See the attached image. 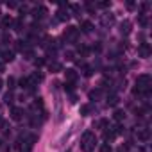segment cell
Here are the masks:
<instances>
[{
    "instance_id": "cell-3",
    "label": "cell",
    "mask_w": 152,
    "mask_h": 152,
    "mask_svg": "<svg viewBox=\"0 0 152 152\" xmlns=\"http://www.w3.org/2000/svg\"><path fill=\"white\" fill-rule=\"evenodd\" d=\"M138 56H140V57H148V56H150V47H148L147 43H141V45L138 47Z\"/></svg>"
},
{
    "instance_id": "cell-6",
    "label": "cell",
    "mask_w": 152,
    "mask_h": 152,
    "mask_svg": "<svg viewBox=\"0 0 152 152\" xmlns=\"http://www.w3.org/2000/svg\"><path fill=\"white\" fill-rule=\"evenodd\" d=\"M22 116H23V109H20V107H13V109H11V118H13L15 122L22 120Z\"/></svg>"
},
{
    "instance_id": "cell-37",
    "label": "cell",
    "mask_w": 152,
    "mask_h": 152,
    "mask_svg": "<svg viewBox=\"0 0 152 152\" xmlns=\"http://www.w3.org/2000/svg\"><path fill=\"white\" fill-rule=\"evenodd\" d=\"M0 88H2V79H0Z\"/></svg>"
},
{
    "instance_id": "cell-39",
    "label": "cell",
    "mask_w": 152,
    "mask_h": 152,
    "mask_svg": "<svg viewBox=\"0 0 152 152\" xmlns=\"http://www.w3.org/2000/svg\"><path fill=\"white\" fill-rule=\"evenodd\" d=\"M0 111H2V106H0Z\"/></svg>"
},
{
    "instance_id": "cell-20",
    "label": "cell",
    "mask_w": 152,
    "mask_h": 152,
    "mask_svg": "<svg viewBox=\"0 0 152 152\" xmlns=\"http://www.w3.org/2000/svg\"><path fill=\"white\" fill-rule=\"evenodd\" d=\"M90 111H91V106H88V104L81 106V115H83V116H86V115H88Z\"/></svg>"
},
{
    "instance_id": "cell-33",
    "label": "cell",
    "mask_w": 152,
    "mask_h": 152,
    "mask_svg": "<svg viewBox=\"0 0 152 152\" xmlns=\"http://www.w3.org/2000/svg\"><path fill=\"white\" fill-rule=\"evenodd\" d=\"M4 43H11V38L7 34H4Z\"/></svg>"
},
{
    "instance_id": "cell-28",
    "label": "cell",
    "mask_w": 152,
    "mask_h": 152,
    "mask_svg": "<svg viewBox=\"0 0 152 152\" xmlns=\"http://www.w3.org/2000/svg\"><path fill=\"white\" fill-rule=\"evenodd\" d=\"M7 86H9V90L15 88V77H9V79H7Z\"/></svg>"
},
{
    "instance_id": "cell-38",
    "label": "cell",
    "mask_w": 152,
    "mask_h": 152,
    "mask_svg": "<svg viewBox=\"0 0 152 152\" xmlns=\"http://www.w3.org/2000/svg\"><path fill=\"white\" fill-rule=\"evenodd\" d=\"M0 147H2V140H0Z\"/></svg>"
},
{
    "instance_id": "cell-29",
    "label": "cell",
    "mask_w": 152,
    "mask_h": 152,
    "mask_svg": "<svg viewBox=\"0 0 152 152\" xmlns=\"http://www.w3.org/2000/svg\"><path fill=\"white\" fill-rule=\"evenodd\" d=\"M64 57H66L68 61H72V59H73V52H72V50H68V52L64 54Z\"/></svg>"
},
{
    "instance_id": "cell-32",
    "label": "cell",
    "mask_w": 152,
    "mask_h": 152,
    "mask_svg": "<svg viewBox=\"0 0 152 152\" xmlns=\"http://www.w3.org/2000/svg\"><path fill=\"white\" fill-rule=\"evenodd\" d=\"M99 7H109V2H100Z\"/></svg>"
},
{
    "instance_id": "cell-5",
    "label": "cell",
    "mask_w": 152,
    "mask_h": 152,
    "mask_svg": "<svg viewBox=\"0 0 152 152\" xmlns=\"http://www.w3.org/2000/svg\"><path fill=\"white\" fill-rule=\"evenodd\" d=\"M64 75H66V83H75V79H77V72L73 68H68L64 72Z\"/></svg>"
},
{
    "instance_id": "cell-35",
    "label": "cell",
    "mask_w": 152,
    "mask_h": 152,
    "mask_svg": "<svg viewBox=\"0 0 152 152\" xmlns=\"http://www.w3.org/2000/svg\"><path fill=\"white\" fill-rule=\"evenodd\" d=\"M118 152H127V147H120V148H118Z\"/></svg>"
},
{
    "instance_id": "cell-2",
    "label": "cell",
    "mask_w": 152,
    "mask_h": 152,
    "mask_svg": "<svg viewBox=\"0 0 152 152\" xmlns=\"http://www.w3.org/2000/svg\"><path fill=\"white\" fill-rule=\"evenodd\" d=\"M77 34H79V31L75 29V27H66V31H64V38L66 39H72V41L77 39Z\"/></svg>"
},
{
    "instance_id": "cell-18",
    "label": "cell",
    "mask_w": 152,
    "mask_h": 152,
    "mask_svg": "<svg viewBox=\"0 0 152 152\" xmlns=\"http://www.w3.org/2000/svg\"><path fill=\"white\" fill-rule=\"evenodd\" d=\"M48 68H50V72H61V70H63V66H61L59 63H50Z\"/></svg>"
},
{
    "instance_id": "cell-17",
    "label": "cell",
    "mask_w": 152,
    "mask_h": 152,
    "mask_svg": "<svg viewBox=\"0 0 152 152\" xmlns=\"http://www.w3.org/2000/svg\"><path fill=\"white\" fill-rule=\"evenodd\" d=\"M83 73H84V77H91L93 68H91V66H88V64H84V66H83Z\"/></svg>"
},
{
    "instance_id": "cell-25",
    "label": "cell",
    "mask_w": 152,
    "mask_h": 152,
    "mask_svg": "<svg viewBox=\"0 0 152 152\" xmlns=\"http://www.w3.org/2000/svg\"><path fill=\"white\" fill-rule=\"evenodd\" d=\"M13 99H15V97H13V93H11V91H9V93H6V97H4L6 104H11V102H13Z\"/></svg>"
},
{
    "instance_id": "cell-7",
    "label": "cell",
    "mask_w": 152,
    "mask_h": 152,
    "mask_svg": "<svg viewBox=\"0 0 152 152\" xmlns=\"http://www.w3.org/2000/svg\"><path fill=\"white\" fill-rule=\"evenodd\" d=\"M138 140H140V141H148V140H150V131H148V129L138 131Z\"/></svg>"
},
{
    "instance_id": "cell-1",
    "label": "cell",
    "mask_w": 152,
    "mask_h": 152,
    "mask_svg": "<svg viewBox=\"0 0 152 152\" xmlns=\"http://www.w3.org/2000/svg\"><path fill=\"white\" fill-rule=\"evenodd\" d=\"M95 145H97V136L91 132V131H86L83 134V141H81V148L84 152H93L95 150Z\"/></svg>"
},
{
    "instance_id": "cell-34",
    "label": "cell",
    "mask_w": 152,
    "mask_h": 152,
    "mask_svg": "<svg viewBox=\"0 0 152 152\" xmlns=\"http://www.w3.org/2000/svg\"><path fill=\"white\" fill-rule=\"evenodd\" d=\"M43 63H45V59H36V64H38V66H41Z\"/></svg>"
},
{
    "instance_id": "cell-30",
    "label": "cell",
    "mask_w": 152,
    "mask_h": 152,
    "mask_svg": "<svg viewBox=\"0 0 152 152\" xmlns=\"http://www.w3.org/2000/svg\"><path fill=\"white\" fill-rule=\"evenodd\" d=\"M31 148H32V147H31L29 143H25V147H22V152H31Z\"/></svg>"
},
{
    "instance_id": "cell-27",
    "label": "cell",
    "mask_w": 152,
    "mask_h": 152,
    "mask_svg": "<svg viewBox=\"0 0 152 152\" xmlns=\"http://www.w3.org/2000/svg\"><path fill=\"white\" fill-rule=\"evenodd\" d=\"M100 152H113V150H111L109 143H106V145H102V147H100Z\"/></svg>"
},
{
    "instance_id": "cell-19",
    "label": "cell",
    "mask_w": 152,
    "mask_h": 152,
    "mask_svg": "<svg viewBox=\"0 0 152 152\" xmlns=\"http://www.w3.org/2000/svg\"><path fill=\"white\" fill-rule=\"evenodd\" d=\"M116 104H118V97H116V95L107 97V106H116Z\"/></svg>"
},
{
    "instance_id": "cell-8",
    "label": "cell",
    "mask_w": 152,
    "mask_h": 152,
    "mask_svg": "<svg viewBox=\"0 0 152 152\" xmlns=\"http://www.w3.org/2000/svg\"><path fill=\"white\" fill-rule=\"evenodd\" d=\"M45 15H47V9H45L43 6H39V7H36V9L32 11V16H34V18H43Z\"/></svg>"
},
{
    "instance_id": "cell-36",
    "label": "cell",
    "mask_w": 152,
    "mask_h": 152,
    "mask_svg": "<svg viewBox=\"0 0 152 152\" xmlns=\"http://www.w3.org/2000/svg\"><path fill=\"white\" fill-rule=\"evenodd\" d=\"M4 68H6V66H4V63H0V72H4Z\"/></svg>"
},
{
    "instance_id": "cell-16",
    "label": "cell",
    "mask_w": 152,
    "mask_h": 152,
    "mask_svg": "<svg viewBox=\"0 0 152 152\" xmlns=\"http://www.w3.org/2000/svg\"><path fill=\"white\" fill-rule=\"evenodd\" d=\"M11 25H13V18H11V16H4V20H2V27L7 29V27H11Z\"/></svg>"
},
{
    "instance_id": "cell-9",
    "label": "cell",
    "mask_w": 152,
    "mask_h": 152,
    "mask_svg": "<svg viewBox=\"0 0 152 152\" xmlns=\"http://www.w3.org/2000/svg\"><path fill=\"white\" fill-rule=\"evenodd\" d=\"M2 59H4V63H11V61L15 59V52H13V50H6V52H2Z\"/></svg>"
},
{
    "instance_id": "cell-12",
    "label": "cell",
    "mask_w": 152,
    "mask_h": 152,
    "mask_svg": "<svg viewBox=\"0 0 152 152\" xmlns=\"http://www.w3.org/2000/svg\"><path fill=\"white\" fill-rule=\"evenodd\" d=\"M81 29H83V32H91L93 31V23L91 22H83L81 23Z\"/></svg>"
},
{
    "instance_id": "cell-21",
    "label": "cell",
    "mask_w": 152,
    "mask_h": 152,
    "mask_svg": "<svg viewBox=\"0 0 152 152\" xmlns=\"http://www.w3.org/2000/svg\"><path fill=\"white\" fill-rule=\"evenodd\" d=\"M22 54H23V57H25V59H32V57H34V52H32L31 48H27V50H23Z\"/></svg>"
},
{
    "instance_id": "cell-13",
    "label": "cell",
    "mask_w": 152,
    "mask_h": 152,
    "mask_svg": "<svg viewBox=\"0 0 152 152\" xmlns=\"http://www.w3.org/2000/svg\"><path fill=\"white\" fill-rule=\"evenodd\" d=\"M120 32H122V34H129V32H131V22H124V23L120 25Z\"/></svg>"
},
{
    "instance_id": "cell-4",
    "label": "cell",
    "mask_w": 152,
    "mask_h": 152,
    "mask_svg": "<svg viewBox=\"0 0 152 152\" xmlns=\"http://www.w3.org/2000/svg\"><path fill=\"white\" fill-rule=\"evenodd\" d=\"M41 81H43V75H41V73H38V72H36V73H32L31 77H29V83H31V86H32V88H34V86H38Z\"/></svg>"
},
{
    "instance_id": "cell-26",
    "label": "cell",
    "mask_w": 152,
    "mask_h": 152,
    "mask_svg": "<svg viewBox=\"0 0 152 152\" xmlns=\"http://www.w3.org/2000/svg\"><path fill=\"white\" fill-rule=\"evenodd\" d=\"M64 90H66V91H73V90H75V84H73V83H66V84H64Z\"/></svg>"
},
{
    "instance_id": "cell-24",
    "label": "cell",
    "mask_w": 152,
    "mask_h": 152,
    "mask_svg": "<svg viewBox=\"0 0 152 152\" xmlns=\"http://www.w3.org/2000/svg\"><path fill=\"white\" fill-rule=\"evenodd\" d=\"M113 20H115V18H113V15H109V16H104V18H102V23H104V25H107V23H113Z\"/></svg>"
},
{
    "instance_id": "cell-15",
    "label": "cell",
    "mask_w": 152,
    "mask_h": 152,
    "mask_svg": "<svg viewBox=\"0 0 152 152\" xmlns=\"http://www.w3.org/2000/svg\"><path fill=\"white\" fill-rule=\"evenodd\" d=\"M113 118H115L116 122H122V120L125 118V113H124V111H120V109H116V111H115V115H113Z\"/></svg>"
},
{
    "instance_id": "cell-31",
    "label": "cell",
    "mask_w": 152,
    "mask_h": 152,
    "mask_svg": "<svg viewBox=\"0 0 152 152\" xmlns=\"http://www.w3.org/2000/svg\"><path fill=\"white\" fill-rule=\"evenodd\" d=\"M140 23L145 27V25H147V18H145V16H141V18H140Z\"/></svg>"
},
{
    "instance_id": "cell-11",
    "label": "cell",
    "mask_w": 152,
    "mask_h": 152,
    "mask_svg": "<svg viewBox=\"0 0 152 152\" xmlns=\"http://www.w3.org/2000/svg\"><path fill=\"white\" fill-rule=\"evenodd\" d=\"M13 25H15V31L16 32H22L23 31V18H18L16 22H13Z\"/></svg>"
},
{
    "instance_id": "cell-14",
    "label": "cell",
    "mask_w": 152,
    "mask_h": 152,
    "mask_svg": "<svg viewBox=\"0 0 152 152\" xmlns=\"http://www.w3.org/2000/svg\"><path fill=\"white\" fill-rule=\"evenodd\" d=\"M20 86L25 88V90H32V86H31V83H29L27 77H22V79H20Z\"/></svg>"
},
{
    "instance_id": "cell-23",
    "label": "cell",
    "mask_w": 152,
    "mask_h": 152,
    "mask_svg": "<svg viewBox=\"0 0 152 152\" xmlns=\"http://www.w3.org/2000/svg\"><path fill=\"white\" fill-rule=\"evenodd\" d=\"M38 107H39V109L43 107V99H36V100H34V104H32V109H38Z\"/></svg>"
},
{
    "instance_id": "cell-10",
    "label": "cell",
    "mask_w": 152,
    "mask_h": 152,
    "mask_svg": "<svg viewBox=\"0 0 152 152\" xmlns=\"http://www.w3.org/2000/svg\"><path fill=\"white\" fill-rule=\"evenodd\" d=\"M68 18H70L68 11H64V9H59V11H57V20H59V22H64V20H68Z\"/></svg>"
},
{
    "instance_id": "cell-22",
    "label": "cell",
    "mask_w": 152,
    "mask_h": 152,
    "mask_svg": "<svg viewBox=\"0 0 152 152\" xmlns=\"http://www.w3.org/2000/svg\"><path fill=\"white\" fill-rule=\"evenodd\" d=\"M100 97V90H93V91H90V99L91 100H97Z\"/></svg>"
}]
</instances>
